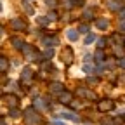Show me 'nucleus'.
I'll return each mask as SVG.
<instances>
[{
	"instance_id": "f257e3e1",
	"label": "nucleus",
	"mask_w": 125,
	"mask_h": 125,
	"mask_svg": "<svg viewBox=\"0 0 125 125\" xmlns=\"http://www.w3.org/2000/svg\"><path fill=\"white\" fill-rule=\"evenodd\" d=\"M23 118H24V123H26V125H42V116H40V113L35 111L33 108L24 109Z\"/></svg>"
},
{
	"instance_id": "f03ea898",
	"label": "nucleus",
	"mask_w": 125,
	"mask_h": 125,
	"mask_svg": "<svg viewBox=\"0 0 125 125\" xmlns=\"http://www.w3.org/2000/svg\"><path fill=\"white\" fill-rule=\"evenodd\" d=\"M113 108H115V103H113L111 99H101L99 104H97V109H99L101 113H104V111H111Z\"/></svg>"
},
{
	"instance_id": "7ed1b4c3",
	"label": "nucleus",
	"mask_w": 125,
	"mask_h": 125,
	"mask_svg": "<svg viewBox=\"0 0 125 125\" xmlns=\"http://www.w3.org/2000/svg\"><path fill=\"white\" fill-rule=\"evenodd\" d=\"M61 59L64 61V64H71V62H73V51H71V47H64V49H62Z\"/></svg>"
},
{
	"instance_id": "20e7f679",
	"label": "nucleus",
	"mask_w": 125,
	"mask_h": 125,
	"mask_svg": "<svg viewBox=\"0 0 125 125\" xmlns=\"http://www.w3.org/2000/svg\"><path fill=\"white\" fill-rule=\"evenodd\" d=\"M4 103L9 106V108H16L19 104V97L14 96V94H7V96H4Z\"/></svg>"
},
{
	"instance_id": "39448f33",
	"label": "nucleus",
	"mask_w": 125,
	"mask_h": 125,
	"mask_svg": "<svg viewBox=\"0 0 125 125\" xmlns=\"http://www.w3.org/2000/svg\"><path fill=\"white\" fill-rule=\"evenodd\" d=\"M57 118H64V120H71V122H80V118H78L76 113H73V111H64V109L57 115Z\"/></svg>"
},
{
	"instance_id": "423d86ee",
	"label": "nucleus",
	"mask_w": 125,
	"mask_h": 125,
	"mask_svg": "<svg viewBox=\"0 0 125 125\" xmlns=\"http://www.w3.org/2000/svg\"><path fill=\"white\" fill-rule=\"evenodd\" d=\"M49 90H51L52 94H62V92H64V85H62L61 82H51Z\"/></svg>"
},
{
	"instance_id": "0eeeda50",
	"label": "nucleus",
	"mask_w": 125,
	"mask_h": 125,
	"mask_svg": "<svg viewBox=\"0 0 125 125\" xmlns=\"http://www.w3.org/2000/svg\"><path fill=\"white\" fill-rule=\"evenodd\" d=\"M31 76H33V70H31V68H23V71H21V80H24L26 83H30V82H31Z\"/></svg>"
},
{
	"instance_id": "6e6552de",
	"label": "nucleus",
	"mask_w": 125,
	"mask_h": 125,
	"mask_svg": "<svg viewBox=\"0 0 125 125\" xmlns=\"http://www.w3.org/2000/svg\"><path fill=\"white\" fill-rule=\"evenodd\" d=\"M71 101H73V96H71L68 90H64L62 94H59V103L61 104H70Z\"/></svg>"
},
{
	"instance_id": "1a4fd4ad",
	"label": "nucleus",
	"mask_w": 125,
	"mask_h": 125,
	"mask_svg": "<svg viewBox=\"0 0 125 125\" xmlns=\"http://www.w3.org/2000/svg\"><path fill=\"white\" fill-rule=\"evenodd\" d=\"M78 33H80V31L75 30V28H68V30H66V37H68L70 42H76V40H78Z\"/></svg>"
},
{
	"instance_id": "9d476101",
	"label": "nucleus",
	"mask_w": 125,
	"mask_h": 125,
	"mask_svg": "<svg viewBox=\"0 0 125 125\" xmlns=\"http://www.w3.org/2000/svg\"><path fill=\"white\" fill-rule=\"evenodd\" d=\"M21 52H23L26 57H31V59H33V57H35V54H37V52H33V47H31V45H26V43L23 45Z\"/></svg>"
},
{
	"instance_id": "9b49d317",
	"label": "nucleus",
	"mask_w": 125,
	"mask_h": 125,
	"mask_svg": "<svg viewBox=\"0 0 125 125\" xmlns=\"http://www.w3.org/2000/svg\"><path fill=\"white\" fill-rule=\"evenodd\" d=\"M78 96H83L87 99H96V94L92 90H89V89H78Z\"/></svg>"
},
{
	"instance_id": "f8f14e48",
	"label": "nucleus",
	"mask_w": 125,
	"mask_h": 125,
	"mask_svg": "<svg viewBox=\"0 0 125 125\" xmlns=\"http://www.w3.org/2000/svg\"><path fill=\"white\" fill-rule=\"evenodd\" d=\"M106 5L111 10H122V5H120L118 0H106Z\"/></svg>"
},
{
	"instance_id": "ddd939ff",
	"label": "nucleus",
	"mask_w": 125,
	"mask_h": 125,
	"mask_svg": "<svg viewBox=\"0 0 125 125\" xmlns=\"http://www.w3.org/2000/svg\"><path fill=\"white\" fill-rule=\"evenodd\" d=\"M10 24H12V28H14V30H24V28H26L24 21H21V19H12V21H10Z\"/></svg>"
},
{
	"instance_id": "4468645a",
	"label": "nucleus",
	"mask_w": 125,
	"mask_h": 125,
	"mask_svg": "<svg viewBox=\"0 0 125 125\" xmlns=\"http://www.w3.org/2000/svg\"><path fill=\"white\" fill-rule=\"evenodd\" d=\"M35 108H38L40 111H45V109H49V106L45 104V101H43V99H40V97H37V99H35Z\"/></svg>"
},
{
	"instance_id": "2eb2a0df",
	"label": "nucleus",
	"mask_w": 125,
	"mask_h": 125,
	"mask_svg": "<svg viewBox=\"0 0 125 125\" xmlns=\"http://www.w3.org/2000/svg\"><path fill=\"white\" fill-rule=\"evenodd\" d=\"M43 43H45L47 47H52V45L57 43V38H56V37H45V38H43Z\"/></svg>"
},
{
	"instance_id": "dca6fc26",
	"label": "nucleus",
	"mask_w": 125,
	"mask_h": 125,
	"mask_svg": "<svg viewBox=\"0 0 125 125\" xmlns=\"http://www.w3.org/2000/svg\"><path fill=\"white\" fill-rule=\"evenodd\" d=\"M96 38H97V37L94 35V33H87V37L83 38V43H85V45H90V43L96 42Z\"/></svg>"
},
{
	"instance_id": "f3484780",
	"label": "nucleus",
	"mask_w": 125,
	"mask_h": 125,
	"mask_svg": "<svg viewBox=\"0 0 125 125\" xmlns=\"http://www.w3.org/2000/svg\"><path fill=\"white\" fill-rule=\"evenodd\" d=\"M0 70H2V73H5V71L9 70V61H7L5 57L0 59Z\"/></svg>"
},
{
	"instance_id": "a211bd4d",
	"label": "nucleus",
	"mask_w": 125,
	"mask_h": 125,
	"mask_svg": "<svg viewBox=\"0 0 125 125\" xmlns=\"http://www.w3.org/2000/svg\"><path fill=\"white\" fill-rule=\"evenodd\" d=\"M94 59H96V61L99 62V64H101V62H104V52H103V51L99 49V51H97L96 54H94Z\"/></svg>"
},
{
	"instance_id": "6ab92c4d",
	"label": "nucleus",
	"mask_w": 125,
	"mask_h": 125,
	"mask_svg": "<svg viewBox=\"0 0 125 125\" xmlns=\"http://www.w3.org/2000/svg\"><path fill=\"white\" fill-rule=\"evenodd\" d=\"M96 26H97L99 30H106V28H108V21H106V19H97V21H96Z\"/></svg>"
},
{
	"instance_id": "aec40b11",
	"label": "nucleus",
	"mask_w": 125,
	"mask_h": 125,
	"mask_svg": "<svg viewBox=\"0 0 125 125\" xmlns=\"http://www.w3.org/2000/svg\"><path fill=\"white\" fill-rule=\"evenodd\" d=\"M23 7H24V10H26L28 14H33V12H35L33 7H31V4L28 2V0H24V2H23Z\"/></svg>"
},
{
	"instance_id": "412c9836",
	"label": "nucleus",
	"mask_w": 125,
	"mask_h": 125,
	"mask_svg": "<svg viewBox=\"0 0 125 125\" xmlns=\"http://www.w3.org/2000/svg\"><path fill=\"white\" fill-rule=\"evenodd\" d=\"M43 56H45L47 59H51V57L54 56V49H52V47H47V49L43 51Z\"/></svg>"
},
{
	"instance_id": "4be33fe9",
	"label": "nucleus",
	"mask_w": 125,
	"mask_h": 125,
	"mask_svg": "<svg viewBox=\"0 0 125 125\" xmlns=\"http://www.w3.org/2000/svg\"><path fill=\"white\" fill-rule=\"evenodd\" d=\"M12 45L16 47V49H19V51H21V49H23V45H24V43H23V42H21L19 38H14V40H12Z\"/></svg>"
},
{
	"instance_id": "5701e85b",
	"label": "nucleus",
	"mask_w": 125,
	"mask_h": 125,
	"mask_svg": "<svg viewBox=\"0 0 125 125\" xmlns=\"http://www.w3.org/2000/svg\"><path fill=\"white\" fill-rule=\"evenodd\" d=\"M9 115H10V116H19L21 111H19L18 108H10V109H9Z\"/></svg>"
},
{
	"instance_id": "b1692460",
	"label": "nucleus",
	"mask_w": 125,
	"mask_h": 125,
	"mask_svg": "<svg viewBox=\"0 0 125 125\" xmlns=\"http://www.w3.org/2000/svg\"><path fill=\"white\" fill-rule=\"evenodd\" d=\"M78 31H80V33H89V26H87V24L78 26Z\"/></svg>"
},
{
	"instance_id": "393cba45",
	"label": "nucleus",
	"mask_w": 125,
	"mask_h": 125,
	"mask_svg": "<svg viewBox=\"0 0 125 125\" xmlns=\"http://www.w3.org/2000/svg\"><path fill=\"white\" fill-rule=\"evenodd\" d=\"M37 21H38L40 24H47V23H49L51 19H49V18H47V16H45V18H37Z\"/></svg>"
},
{
	"instance_id": "a878e982",
	"label": "nucleus",
	"mask_w": 125,
	"mask_h": 125,
	"mask_svg": "<svg viewBox=\"0 0 125 125\" xmlns=\"http://www.w3.org/2000/svg\"><path fill=\"white\" fill-rule=\"evenodd\" d=\"M70 106H71L73 109H76V108H82V106H80V101H75V99L70 103Z\"/></svg>"
},
{
	"instance_id": "bb28decb",
	"label": "nucleus",
	"mask_w": 125,
	"mask_h": 125,
	"mask_svg": "<svg viewBox=\"0 0 125 125\" xmlns=\"http://www.w3.org/2000/svg\"><path fill=\"white\" fill-rule=\"evenodd\" d=\"M87 82H89L90 85H96V83H97V78H96V76H89V78H87Z\"/></svg>"
},
{
	"instance_id": "cd10ccee",
	"label": "nucleus",
	"mask_w": 125,
	"mask_h": 125,
	"mask_svg": "<svg viewBox=\"0 0 125 125\" xmlns=\"http://www.w3.org/2000/svg\"><path fill=\"white\" fill-rule=\"evenodd\" d=\"M45 4L49 5V7H56L57 5V0H45Z\"/></svg>"
},
{
	"instance_id": "c85d7f7f",
	"label": "nucleus",
	"mask_w": 125,
	"mask_h": 125,
	"mask_svg": "<svg viewBox=\"0 0 125 125\" xmlns=\"http://www.w3.org/2000/svg\"><path fill=\"white\" fill-rule=\"evenodd\" d=\"M47 18H49L51 21H56V19H57V14H56V12H49V14H47Z\"/></svg>"
},
{
	"instance_id": "c756f323",
	"label": "nucleus",
	"mask_w": 125,
	"mask_h": 125,
	"mask_svg": "<svg viewBox=\"0 0 125 125\" xmlns=\"http://www.w3.org/2000/svg\"><path fill=\"white\" fill-rule=\"evenodd\" d=\"M115 54L116 56H122L123 54V47H115Z\"/></svg>"
},
{
	"instance_id": "7c9ffc66",
	"label": "nucleus",
	"mask_w": 125,
	"mask_h": 125,
	"mask_svg": "<svg viewBox=\"0 0 125 125\" xmlns=\"http://www.w3.org/2000/svg\"><path fill=\"white\" fill-rule=\"evenodd\" d=\"M118 66H120L122 70H125V57H120V61H118Z\"/></svg>"
},
{
	"instance_id": "2f4dec72",
	"label": "nucleus",
	"mask_w": 125,
	"mask_h": 125,
	"mask_svg": "<svg viewBox=\"0 0 125 125\" xmlns=\"http://www.w3.org/2000/svg\"><path fill=\"white\" fill-rule=\"evenodd\" d=\"M83 18H85V19H92V12H90V10H85V12H83Z\"/></svg>"
},
{
	"instance_id": "473e14b6",
	"label": "nucleus",
	"mask_w": 125,
	"mask_h": 125,
	"mask_svg": "<svg viewBox=\"0 0 125 125\" xmlns=\"http://www.w3.org/2000/svg\"><path fill=\"white\" fill-rule=\"evenodd\" d=\"M120 31H125V19H122L120 23Z\"/></svg>"
},
{
	"instance_id": "72a5a7b5",
	"label": "nucleus",
	"mask_w": 125,
	"mask_h": 125,
	"mask_svg": "<svg viewBox=\"0 0 125 125\" xmlns=\"http://www.w3.org/2000/svg\"><path fill=\"white\" fill-rule=\"evenodd\" d=\"M103 45H106V38H101L99 40V47H103Z\"/></svg>"
},
{
	"instance_id": "f704fd0d",
	"label": "nucleus",
	"mask_w": 125,
	"mask_h": 125,
	"mask_svg": "<svg viewBox=\"0 0 125 125\" xmlns=\"http://www.w3.org/2000/svg\"><path fill=\"white\" fill-rule=\"evenodd\" d=\"M54 125H66V123H64V122H61V120H57V122H56Z\"/></svg>"
},
{
	"instance_id": "c9c22d12",
	"label": "nucleus",
	"mask_w": 125,
	"mask_h": 125,
	"mask_svg": "<svg viewBox=\"0 0 125 125\" xmlns=\"http://www.w3.org/2000/svg\"><path fill=\"white\" fill-rule=\"evenodd\" d=\"M0 125H7V122H5V118H2V120H0Z\"/></svg>"
},
{
	"instance_id": "e433bc0d",
	"label": "nucleus",
	"mask_w": 125,
	"mask_h": 125,
	"mask_svg": "<svg viewBox=\"0 0 125 125\" xmlns=\"http://www.w3.org/2000/svg\"><path fill=\"white\" fill-rule=\"evenodd\" d=\"M122 18H123V19H125V10H122Z\"/></svg>"
}]
</instances>
